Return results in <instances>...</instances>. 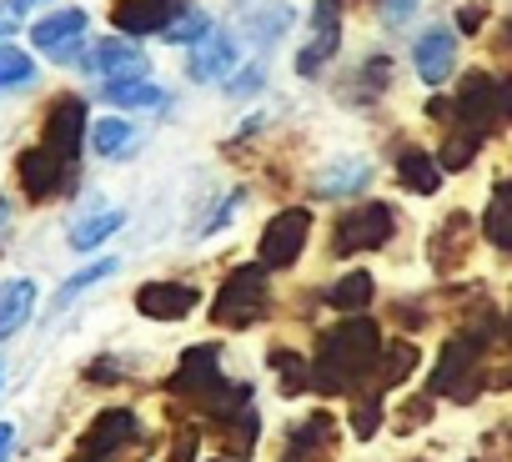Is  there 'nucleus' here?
Listing matches in <instances>:
<instances>
[{"instance_id": "nucleus-25", "label": "nucleus", "mask_w": 512, "mask_h": 462, "mask_svg": "<svg viewBox=\"0 0 512 462\" xmlns=\"http://www.w3.org/2000/svg\"><path fill=\"white\" fill-rule=\"evenodd\" d=\"M367 302H372V272H347L342 282L327 287V307H337L347 317H357Z\"/></svg>"}, {"instance_id": "nucleus-11", "label": "nucleus", "mask_w": 512, "mask_h": 462, "mask_svg": "<svg viewBox=\"0 0 512 462\" xmlns=\"http://www.w3.org/2000/svg\"><path fill=\"white\" fill-rule=\"evenodd\" d=\"M86 11L81 6H71V11H56V16H41L36 26H31V41H36V51H46V56H56V61H71V46H81V36H86Z\"/></svg>"}, {"instance_id": "nucleus-4", "label": "nucleus", "mask_w": 512, "mask_h": 462, "mask_svg": "<svg viewBox=\"0 0 512 462\" xmlns=\"http://www.w3.org/2000/svg\"><path fill=\"white\" fill-rule=\"evenodd\" d=\"M307 237H312V211L307 206H287L267 221L262 231V242H256V267H267V272H287L302 262L307 252Z\"/></svg>"}, {"instance_id": "nucleus-3", "label": "nucleus", "mask_w": 512, "mask_h": 462, "mask_svg": "<svg viewBox=\"0 0 512 462\" xmlns=\"http://www.w3.org/2000/svg\"><path fill=\"white\" fill-rule=\"evenodd\" d=\"M267 307H272L267 267H236V272L221 282L216 302H211V322H216V327L241 332V327H256V322H262V317H267Z\"/></svg>"}, {"instance_id": "nucleus-35", "label": "nucleus", "mask_w": 512, "mask_h": 462, "mask_svg": "<svg viewBox=\"0 0 512 462\" xmlns=\"http://www.w3.org/2000/svg\"><path fill=\"white\" fill-rule=\"evenodd\" d=\"M387 66H392L387 56H372V61H367V76H362V86H367V91H382V86H387V76H392Z\"/></svg>"}, {"instance_id": "nucleus-9", "label": "nucleus", "mask_w": 512, "mask_h": 462, "mask_svg": "<svg viewBox=\"0 0 512 462\" xmlns=\"http://www.w3.org/2000/svg\"><path fill=\"white\" fill-rule=\"evenodd\" d=\"M76 171H81V166H66V161H56V156L41 151V146H26L21 161H16V176H21V186H26L31 201L66 196V191L76 186Z\"/></svg>"}, {"instance_id": "nucleus-29", "label": "nucleus", "mask_w": 512, "mask_h": 462, "mask_svg": "<svg viewBox=\"0 0 512 462\" xmlns=\"http://www.w3.org/2000/svg\"><path fill=\"white\" fill-rule=\"evenodd\" d=\"M272 372L282 377V392H307V387H312V367H307L302 352H292V347H277V352H272Z\"/></svg>"}, {"instance_id": "nucleus-13", "label": "nucleus", "mask_w": 512, "mask_h": 462, "mask_svg": "<svg viewBox=\"0 0 512 462\" xmlns=\"http://www.w3.org/2000/svg\"><path fill=\"white\" fill-rule=\"evenodd\" d=\"M312 26H317V36H312V46L297 56V71H302V76H317L322 61L337 56V46H342V0H317Z\"/></svg>"}, {"instance_id": "nucleus-2", "label": "nucleus", "mask_w": 512, "mask_h": 462, "mask_svg": "<svg viewBox=\"0 0 512 462\" xmlns=\"http://www.w3.org/2000/svg\"><path fill=\"white\" fill-rule=\"evenodd\" d=\"M166 392L196 402V407H201L206 417H216V422H231V417L251 402V387H246V382H226V377H221V352H216V347H186V357H181L176 372L166 377Z\"/></svg>"}, {"instance_id": "nucleus-12", "label": "nucleus", "mask_w": 512, "mask_h": 462, "mask_svg": "<svg viewBox=\"0 0 512 462\" xmlns=\"http://www.w3.org/2000/svg\"><path fill=\"white\" fill-rule=\"evenodd\" d=\"M136 307L151 322H181V317H191V307H201V292L186 282H146L136 292Z\"/></svg>"}, {"instance_id": "nucleus-24", "label": "nucleus", "mask_w": 512, "mask_h": 462, "mask_svg": "<svg viewBox=\"0 0 512 462\" xmlns=\"http://www.w3.org/2000/svg\"><path fill=\"white\" fill-rule=\"evenodd\" d=\"M121 226H126L121 211H91V216H81V221L71 226V247H76V252H91V247H101L106 237H116Z\"/></svg>"}, {"instance_id": "nucleus-41", "label": "nucleus", "mask_w": 512, "mask_h": 462, "mask_svg": "<svg viewBox=\"0 0 512 462\" xmlns=\"http://www.w3.org/2000/svg\"><path fill=\"white\" fill-rule=\"evenodd\" d=\"M16 6H36V0H16Z\"/></svg>"}, {"instance_id": "nucleus-34", "label": "nucleus", "mask_w": 512, "mask_h": 462, "mask_svg": "<svg viewBox=\"0 0 512 462\" xmlns=\"http://www.w3.org/2000/svg\"><path fill=\"white\" fill-rule=\"evenodd\" d=\"M482 21H487V0H467V6L457 11V31H462V36H477Z\"/></svg>"}, {"instance_id": "nucleus-5", "label": "nucleus", "mask_w": 512, "mask_h": 462, "mask_svg": "<svg viewBox=\"0 0 512 462\" xmlns=\"http://www.w3.org/2000/svg\"><path fill=\"white\" fill-rule=\"evenodd\" d=\"M392 231H397V216L387 201H362L357 211H347L332 231V252L337 257H357V252H377L392 242Z\"/></svg>"}, {"instance_id": "nucleus-39", "label": "nucleus", "mask_w": 512, "mask_h": 462, "mask_svg": "<svg viewBox=\"0 0 512 462\" xmlns=\"http://www.w3.org/2000/svg\"><path fill=\"white\" fill-rule=\"evenodd\" d=\"M6 31H16V0H11V6H0V36H6Z\"/></svg>"}, {"instance_id": "nucleus-31", "label": "nucleus", "mask_w": 512, "mask_h": 462, "mask_svg": "<svg viewBox=\"0 0 512 462\" xmlns=\"http://www.w3.org/2000/svg\"><path fill=\"white\" fill-rule=\"evenodd\" d=\"M211 36V16L206 11H186L176 26H166L161 31V41H171V46H186V41H206Z\"/></svg>"}, {"instance_id": "nucleus-6", "label": "nucleus", "mask_w": 512, "mask_h": 462, "mask_svg": "<svg viewBox=\"0 0 512 462\" xmlns=\"http://www.w3.org/2000/svg\"><path fill=\"white\" fill-rule=\"evenodd\" d=\"M81 136H86V101L81 96H56L46 106V121H41V151H51L56 161L66 166H81Z\"/></svg>"}, {"instance_id": "nucleus-1", "label": "nucleus", "mask_w": 512, "mask_h": 462, "mask_svg": "<svg viewBox=\"0 0 512 462\" xmlns=\"http://www.w3.org/2000/svg\"><path fill=\"white\" fill-rule=\"evenodd\" d=\"M382 352V332L372 317H342L337 327L322 332L317 342V362H312V387L317 392H352L362 377H372Z\"/></svg>"}, {"instance_id": "nucleus-36", "label": "nucleus", "mask_w": 512, "mask_h": 462, "mask_svg": "<svg viewBox=\"0 0 512 462\" xmlns=\"http://www.w3.org/2000/svg\"><path fill=\"white\" fill-rule=\"evenodd\" d=\"M412 6H417V0H382V16L397 26V21H407V16H412Z\"/></svg>"}, {"instance_id": "nucleus-28", "label": "nucleus", "mask_w": 512, "mask_h": 462, "mask_svg": "<svg viewBox=\"0 0 512 462\" xmlns=\"http://www.w3.org/2000/svg\"><path fill=\"white\" fill-rule=\"evenodd\" d=\"M116 267H121L116 257H101L96 267H86V272H76V277H71V282H66L61 292H56V302H51V312H66V307H71V302H76V297H81L86 287H96V282H106V277H111Z\"/></svg>"}, {"instance_id": "nucleus-22", "label": "nucleus", "mask_w": 512, "mask_h": 462, "mask_svg": "<svg viewBox=\"0 0 512 462\" xmlns=\"http://www.w3.org/2000/svg\"><path fill=\"white\" fill-rule=\"evenodd\" d=\"M417 367V347L412 342H392L377 352V367H372V392H387L397 382H407V372Z\"/></svg>"}, {"instance_id": "nucleus-17", "label": "nucleus", "mask_w": 512, "mask_h": 462, "mask_svg": "<svg viewBox=\"0 0 512 462\" xmlns=\"http://www.w3.org/2000/svg\"><path fill=\"white\" fill-rule=\"evenodd\" d=\"M31 312H36V282L16 277V282L0 287V342L16 337V332L31 322Z\"/></svg>"}, {"instance_id": "nucleus-23", "label": "nucleus", "mask_w": 512, "mask_h": 462, "mask_svg": "<svg viewBox=\"0 0 512 462\" xmlns=\"http://www.w3.org/2000/svg\"><path fill=\"white\" fill-rule=\"evenodd\" d=\"M482 231H487V242L512 252V181H497L492 201H487V216H482Z\"/></svg>"}, {"instance_id": "nucleus-40", "label": "nucleus", "mask_w": 512, "mask_h": 462, "mask_svg": "<svg viewBox=\"0 0 512 462\" xmlns=\"http://www.w3.org/2000/svg\"><path fill=\"white\" fill-rule=\"evenodd\" d=\"M6 226H11V201H0V237H6Z\"/></svg>"}, {"instance_id": "nucleus-20", "label": "nucleus", "mask_w": 512, "mask_h": 462, "mask_svg": "<svg viewBox=\"0 0 512 462\" xmlns=\"http://www.w3.org/2000/svg\"><path fill=\"white\" fill-rule=\"evenodd\" d=\"M467 242H472V221H467L462 211H452V216L442 221V231L432 237V262H437L442 272H452V267L467 257Z\"/></svg>"}, {"instance_id": "nucleus-15", "label": "nucleus", "mask_w": 512, "mask_h": 462, "mask_svg": "<svg viewBox=\"0 0 512 462\" xmlns=\"http://www.w3.org/2000/svg\"><path fill=\"white\" fill-rule=\"evenodd\" d=\"M472 367H477V347L472 342H447L442 347V362L432 372V392H447V397H472Z\"/></svg>"}, {"instance_id": "nucleus-32", "label": "nucleus", "mask_w": 512, "mask_h": 462, "mask_svg": "<svg viewBox=\"0 0 512 462\" xmlns=\"http://www.w3.org/2000/svg\"><path fill=\"white\" fill-rule=\"evenodd\" d=\"M377 422H382V392H367V397L352 407V432H357V437H372Z\"/></svg>"}, {"instance_id": "nucleus-26", "label": "nucleus", "mask_w": 512, "mask_h": 462, "mask_svg": "<svg viewBox=\"0 0 512 462\" xmlns=\"http://www.w3.org/2000/svg\"><path fill=\"white\" fill-rule=\"evenodd\" d=\"M101 101L111 106H166V91L151 81H101Z\"/></svg>"}, {"instance_id": "nucleus-33", "label": "nucleus", "mask_w": 512, "mask_h": 462, "mask_svg": "<svg viewBox=\"0 0 512 462\" xmlns=\"http://www.w3.org/2000/svg\"><path fill=\"white\" fill-rule=\"evenodd\" d=\"M226 427H231V432H226V442H231V447L246 457V452L256 447V412H246V407H241V412H236Z\"/></svg>"}, {"instance_id": "nucleus-8", "label": "nucleus", "mask_w": 512, "mask_h": 462, "mask_svg": "<svg viewBox=\"0 0 512 462\" xmlns=\"http://www.w3.org/2000/svg\"><path fill=\"white\" fill-rule=\"evenodd\" d=\"M76 66L86 76H101V81H146V56L141 46H131L126 36H106L96 46H86L76 56Z\"/></svg>"}, {"instance_id": "nucleus-38", "label": "nucleus", "mask_w": 512, "mask_h": 462, "mask_svg": "<svg viewBox=\"0 0 512 462\" xmlns=\"http://www.w3.org/2000/svg\"><path fill=\"white\" fill-rule=\"evenodd\" d=\"M11 447H16V427H11V422H0V462L11 457Z\"/></svg>"}, {"instance_id": "nucleus-14", "label": "nucleus", "mask_w": 512, "mask_h": 462, "mask_svg": "<svg viewBox=\"0 0 512 462\" xmlns=\"http://www.w3.org/2000/svg\"><path fill=\"white\" fill-rule=\"evenodd\" d=\"M412 66H417V76H422L427 86H442V81L452 76V66H457V36H452L447 26L427 31V36L412 46Z\"/></svg>"}, {"instance_id": "nucleus-10", "label": "nucleus", "mask_w": 512, "mask_h": 462, "mask_svg": "<svg viewBox=\"0 0 512 462\" xmlns=\"http://www.w3.org/2000/svg\"><path fill=\"white\" fill-rule=\"evenodd\" d=\"M186 16V0H111V21L121 36H156Z\"/></svg>"}, {"instance_id": "nucleus-27", "label": "nucleus", "mask_w": 512, "mask_h": 462, "mask_svg": "<svg viewBox=\"0 0 512 462\" xmlns=\"http://www.w3.org/2000/svg\"><path fill=\"white\" fill-rule=\"evenodd\" d=\"M91 146L101 151V156H131V146H136V126L131 121H121V116H106V121H96V131H91Z\"/></svg>"}, {"instance_id": "nucleus-21", "label": "nucleus", "mask_w": 512, "mask_h": 462, "mask_svg": "<svg viewBox=\"0 0 512 462\" xmlns=\"http://www.w3.org/2000/svg\"><path fill=\"white\" fill-rule=\"evenodd\" d=\"M231 66H236V46L226 36L211 31L206 41H196V51H191V76L196 81H221Z\"/></svg>"}, {"instance_id": "nucleus-7", "label": "nucleus", "mask_w": 512, "mask_h": 462, "mask_svg": "<svg viewBox=\"0 0 512 462\" xmlns=\"http://www.w3.org/2000/svg\"><path fill=\"white\" fill-rule=\"evenodd\" d=\"M136 437H141L136 412L111 407V412H101V417L81 432V447H76V457H71V462H116V457H121V447H131Z\"/></svg>"}, {"instance_id": "nucleus-18", "label": "nucleus", "mask_w": 512, "mask_h": 462, "mask_svg": "<svg viewBox=\"0 0 512 462\" xmlns=\"http://www.w3.org/2000/svg\"><path fill=\"white\" fill-rule=\"evenodd\" d=\"M367 176H372V166L362 161V156H342V161H327L322 171H317V196H352V191H362L367 186Z\"/></svg>"}, {"instance_id": "nucleus-16", "label": "nucleus", "mask_w": 512, "mask_h": 462, "mask_svg": "<svg viewBox=\"0 0 512 462\" xmlns=\"http://www.w3.org/2000/svg\"><path fill=\"white\" fill-rule=\"evenodd\" d=\"M327 447H332V417L317 412V417H307L287 432V457L282 462H327Z\"/></svg>"}, {"instance_id": "nucleus-30", "label": "nucleus", "mask_w": 512, "mask_h": 462, "mask_svg": "<svg viewBox=\"0 0 512 462\" xmlns=\"http://www.w3.org/2000/svg\"><path fill=\"white\" fill-rule=\"evenodd\" d=\"M31 76H36V66H31V56H26V51H16V46H0V91L26 86Z\"/></svg>"}, {"instance_id": "nucleus-19", "label": "nucleus", "mask_w": 512, "mask_h": 462, "mask_svg": "<svg viewBox=\"0 0 512 462\" xmlns=\"http://www.w3.org/2000/svg\"><path fill=\"white\" fill-rule=\"evenodd\" d=\"M397 181H402L407 191H417V196H432V191L442 186V166H437L422 146H402V151H397Z\"/></svg>"}, {"instance_id": "nucleus-37", "label": "nucleus", "mask_w": 512, "mask_h": 462, "mask_svg": "<svg viewBox=\"0 0 512 462\" xmlns=\"http://www.w3.org/2000/svg\"><path fill=\"white\" fill-rule=\"evenodd\" d=\"M191 447H196V427H186V432L176 437V447H171V462H191Z\"/></svg>"}]
</instances>
